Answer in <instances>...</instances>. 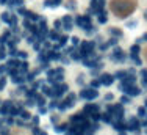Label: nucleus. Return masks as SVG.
Instances as JSON below:
<instances>
[{
    "label": "nucleus",
    "instance_id": "39448f33",
    "mask_svg": "<svg viewBox=\"0 0 147 135\" xmlns=\"http://www.w3.org/2000/svg\"><path fill=\"white\" fill-rule=\"evenodd\" d=\"M47 77H49L50 82H59V80L63 79V69L61 68H58V69H52Z\"/></svg>",
    "mask_w": 147,
    "mask_h": 135
},
{
    "label": "nucleus",
    "instance_id": "aec40b11",
    "mask_svg": "<svg viewBox=\"0 0 147 135\" xmlns=\"http://www.w3.org/2000/svg\"><path fill=\"white\" fill-rule=\"evenodd\" d=\"M21 116H22V118H25V119H28V118H30V113H28V112H25V110H22V112H21Z\"/></svg>",
    "mask_w": 147,
    "mask_h": 135
},
{
    "label": "nucleus",
    "instance_id": "2eb2a0df",
    "mask_svg": "<svg viewBox=\"0 0 147 135\" xmlns=\"http://www.w3.org/2000/svg\"><path fill=\"white\" fill-rule=\"evenodd\" d=\"M138 53H139V47L138 46H133L132 47V58H136V57H138Z\"/></svg>",
    "mask_w": 147,
    "mask_h": 135
},
{
    "label": "nucleus",
    "instance_id": "412c9836",
    "mask_svg": "<svg viewBox=\"0 0 147 135\" xmlns=\"http://www.w3.org/2000/svg\"><path fill=\"white\" fill-rule=\"evenodd\" d=\"M38 104H39V105L44 104V97H42V96H38Z\"/></svg>",
    "mask_w": 147,
    "mask_h": 135
},
{
    "label": "nucleus",
    "instance_id": "1a4fd4ad",
    "mask_svg": "<svg viewBox=\"0 0 147 135\" xmlns=\"http://www.w3.org/2000/svg\"><path fill=\"white\" fill-rule=\"evenodd\" d=\"M74 102H75V94H69L64 101H61V102H59V109L64 110V109H67V107H71Z\"/></svg>",
    "mask_w": 147,
    "mask_h": 135
},
{
    "label": "nucleus",
    "instance_id": "b1692460",
    "mask_svg": "<svg viewBox=\"0 0 147 135\" xmlns=\"http://www.w3.org/2000/svg\"><path fill=\"white\" fill-rule=\"evenodd\" d=\"M5 82H6V80H5V79H0V90H2V88H3V85H5Z\"/></svg>",
    "mask_w": 147,
    "mask_h": 135
},
{
    "label": "nucleus",
    "instance_id": "cd10ccee",
    "mask_svg": "<svg viewBox=\"0 0 147 135\" xmlns=\"http://www.w3.org/2000/svg\"><path fill=\"white\" fill-rule=\"evenodd\" d=\"M142 39H144V41H147V33H146L144 36H142Z\"/></svg>",
    "mask_w": 147,
    "mask_h": 135
},
{
    "label": "nucleus",
    "instance_id": "f257e3e1",
    "mask_svg": "<svg viewBox=\"0 0 147 135\" xmlns=\"http://www.w3.org/2000/svg\"><path fill=\"white\" fill-rule=\"evenodd\" d=\"M138 6V0H111L110 2V9L113 14L118 18H128L135 8Z\"/></svg>",
    "mask_w": 147,
    "mask_h": 135
},
{
    "label": "nucleus",
    "instance_id": "c756f323",
    "mask_svg": "<svg viewBox=\"0 0 147 135\" xmlns=\"http://www.w3.org/2000/svg\"><path fill=\"white\" fill-rule=\"evenodd\" d=\"M146 107H147V99H146Z\"/></svg>",
    "mask_w": 147,
    "mask_h": 135
},
{
    "label": "nucleus",
    "instance_id": "a878e982",
    "mask_svg": "<svg viewBox=\"0 0 147 135\" xmlns=\"http://www.w3.org/2000/svg\"><path fill=\"white\" fill-rule=\"evenodd\" d=\"M19 57H22V58H25V57H27V53H25V52H19Z\"/></svg>",
    "mask_w": 147,
    "mask_h": 135
},
{
    "label": "nucleus",
    "instance_id": "f3484780",
    "mask_svg": "<svg viewBox=\"0 0 147 135\" xmlns=\"http://www.w3.org/2000/svg\"><path fill=\"white\" fill-rule=\"evenodd\" d=\"M99 22H102V24L106 22V14H105V11H100V13H99Z\"/></svg>",
    "mask_w": 147,
    "mask_h": 135
},
{
    "label": "nucleus",
    "instance_id": "f03ea898",
    "mask_svg": "<svg viewBox=\"0 0 147 135\" xmlns=\"http://www.w3.org/2000/svg\"><path fill=\"white\" fill-rule=\"evenodd\" d=\"M108 116H110V119H111V123H118V121H121L122 118H124V109H122V105L116 104V105L110 107V109H108Z\"/></svg>",
    "mask_w": 147,
    "mask_h": 135
},
{
    "label": "nucleus",
    "instance_id": "ddd939ff",
    "mask_svg": "<svg viewBox=\"0 0 147 135\" xmlns=\"http://www.w3.org/2000/svg\"><path fill=\"white\" fill-rule=\"evenodd\" d=\"M61 24H63V27H64L66 30H71L72 28V18H71V16H64L63 21H61Z\"/></svg>",
    "mask_w": 147,
    "mask_h": 135
},
{
    "label": "nucleus",
    "instance_id": "bb28decb",
    "mask_svg": "<svg viewBox=\"0 0 147 135\" xmlns=\"http://www.w3.org/2000/svg\"><path fill=\"white\" fill-rule=\"evenodd\" d=\"M144 57H146V60H147V49H144Z\"/></svg>",
    "mask_w": 147,
    "mask_h": 135
},
{
    "label": "nucleus",
    "instance_id": "f8f14e48",
    "mask_svg": "<svg viewBox=\"0 0 147 135\" xmlns=\"http://www.w3.org/2000/svg\"><path fill=\"white\" fill-rule=\"evenodd\" d=\"M113 76L111 74H102V76H100V79H99V82L102 83V85H111L113 83Z\"/></svg>",
    "mask_w": 147,
    "mask_h": 135
},
{
    "label": "nucleus",
    "instance_id": "0eeeda50",
    "mask_svg": "<svg viewBox=\"0 0 147 135\" xmlns=\"http://www.w3.org/2000/svg\"><path fill=\"white\" fill-rule=\"evenodd\" d=\"M103 5H105V0H91V9L89 11L100 13L103 11Z\"/></svg>",
    "mask_w": 147,
    "mask_h": 135
},
{
    "label": "nucleus",
    "instance_id": "7ed1b4c3",
    "mask_svg": "<svg viewBox=\"0 0 147 135\" xmlns=\"http://www.w3.org/2000/svg\"><path fill=\"white\" fill-rule=\"evenodd\" d=\"M121 90L124 91V93H127V96H138V94L141 93V90H139L136 85H133V83H127V82H122Z\"/></svg>",
    "mask_w": 147,
    "mask_h": 135
},
{
    "label": "nucleus",
    "instance_id": "dca6fc26",
    "mask_svg": "<svg viewBox=\"0 0 147 135\" xmlns=\"http://www.w3.org/2000/svg\"><path fill=\"white\" fill-rule=\"evenodd\" d=\"M59 2H61V0H45V6H55V5H58Z\"/></svg>",
    "mask_w": 147,
    "mask_h": 135
},
{
    "label": "nucleus",
    "instance_id": "a211bd4d",
    "mask_svg": "<svg viewBox=\"0 0 147 135\" xmlns=\"http://www.w3.org/2000/svg\"><path fill=\"white\" fill-rule=\"evenodd\" d=\"M138 115H139V116H146V107H139V109H138Z\"/></svg>",
    "mask_w": 147,
    "mask_h": 135
},
{
    "label": "nucleus",
    "instance_id": "6e6552de",
    "mask_svg": "<svg viewBox=\"0 0 147 135\" xmlns=\"http://www.w3.org/2000/svg\"><path fill=\"white\" fill-rule=\"evenodd\" d=\"M77 22H78V25L82 27V28L91 30V19L86 18V16H78V18H77Z\"/></svg>",
    "mask_w": 147,
    "mask_h": 135
},
{
    "label": "nucleus",
    "instance_id": "393cba45",
    "mask_svg": "<svg viewBox=\"0 0 147 135\" xmlns=\"http://www.w3.org/2000/svg\"><path fill=\"white\" fill-rule=\"evenodd\" d=\"M105 97H106V101H111L113 99V94H106Z\"/></svg>",
    "mask_w": 147,
    "mask_h": 135
},
{
    "label": "nucleus",
    "instance_id": "9d476101",
    "mask_svg": "<svg viewBox=\"0 0 147 135\" xmlns=\"http://www.w3.org/2000/svg\"><path fill=\"white\" fill-rule=\"evenodd\" d=\"M80 96L85 97V99H96V97H97V91L94 88H86L80 93Z\"/></svg>",
    "mask_w": 147,
    "mask_h": 135
},
{
    "label": "nucleus",
    "instance_id": "20e7f679",
    "mask_svg": "<svg viewBox=\"0 0 147 135\" xmlns=\"http://www.w3.org/2000/svg\"><path fill=\"white\" fill-rule=\"evenodd\" d=\"M83 113H85L86 116H91V118H99L100 116V109L96 104H86L85 109H83Z\"/></svg>",
    "mask_w": 147,
    "mask_h": 135
},
{
    "label": "nucleus",
    "instance_id": "423d86ee",
    "mask_svg": "<svg viewBox=\"0 0 147 135\" xmlns=\"http://www.w3.org/2000/svg\"><path fill=\"white\" fill-rule=\"evenodd\" d=\"M94 47H96V44H94L92 41L82 43V49H80V53H82V55H89V53H92Z\"/></svg>",
    "mask_w": 147,
    "mask_h": 135
},
{
    "label": "nucleus",
    "instance_id": "6ab92c4d",
    "mask_svg": "<svg viewBox=\"0 0 147 135\" xmlns=\"http://www.w3.org/2000/svg\"><path fill=\"white\" fill-rule=\"evenodd\" d=\"M110 33H113V35H118V36H121V30H118V28H111V30H110Z\"/></svg>",
    "mask_w": 147,
    "mask_h": 135
},
{
    "label": "nucleus",
    "instance_id": "4468645a",
    "mask_svg": "<svg viewBox=\"0 0 147 135\" xmlns=\"http://www.w3.org/2000/svg\"><path fill=\"white\" fill-rule=\"evenodd\" d=\"M11 107H13V104L9 102V101H8V102H5V105L2 107V113H3V115H5V113H9V110H11Z\"/></svg>",
    "mask_w": 147,
    "mask_h": 135
},
{
    "label": "nucleus",
    "instance_id": "5701e85b",
    "mask_svg": "<svg viewBox=\"0 0 147 135\" xmlns=\"http://www.w3.org/2000/svg\"><path fill=\"white\" fill-rule=\"evenodd\" d=\"M122 102H130V96H122Z\"/></svg>",
    "mask_w": 147,
    "mask_h": 135
},
{
    "label": "nucleus",
    "instance_id": "9b49d317",
    "mask_svg": "<svg viewBox=\"0 0 147 135\" xmlns=\"http://www.w3.org/2000/svg\"><path fill=\"white\" fill-rule=\"evenodd\" d=\"M111 58L113 60H116V61H124V58H125V53L122 52L119 47H116L114 50H113V53H111Z\"/></svg>",
    "mask_w": 147,
    "mask_h": 135
},
{
    "label": "nucleus",
    "instance_id": "4be33fe9",
    "mask_svg": "<svg viewBox=\"0 0 147 135\" xmlns=\"http://www.w3.org/2000/svg\"><path fill=\"white\" fill-rule=\"evenodd\" d=\"M66 127H67V126H56V130L61 132V130H66Z\"/></svg>",
    "mask_w": 147,
    "mask_h": 135
},
{
    "label": "nucleus",
    "instance_id": "c85d7f7f",
    "mask_svg": "<svg viewBox=\"0 0 147 135\" xmlns=\"http://www.w3.org/2000/svg\"><path fill=\"white\" fill-rule=\"evenodd\" d=\"M144 18H146V19H147V11H146V14H144Z\"/></svg>",
    "mask_w": 147,
    "mask_h": 135
}]
</instances>
